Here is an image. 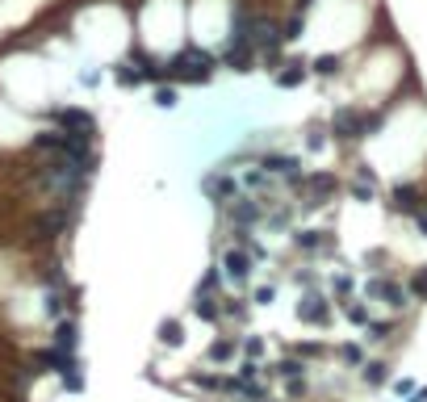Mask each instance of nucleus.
Returning a JSON list of instances; mask_svg holds the SVG:
<instances>
[{"mask_svg":"<svg viewBox=\"0 0 427 402\" xmlns=\"http://www.w3.org/2000/svg\"><path fill=\"white\" fill-rule=\"evenodd\" d=\"M382 126V113H361V109H335V117H331V134L340 138V143H361V138H369L373 130Z\"/></svg>","mask_w":427,"mask_h":402,"instance_id":"obj_1","label":"nucleus"},{"mask_svg":"<svg viewBox=\"0 0 427 402\" xmlns=\"http://www.w3.org/2000/svg\"><path fill=\"white\" fill-rule=\"evenodd\" d=\"M172 80H184V84H205L210 80V71H214V55H205V50H180L176 59H172Z\"/></svg>","mask_w":427,"mask_h":402,"instance_id":"obj_2","label":"nucleus"},{"mask_svg":"<svg viewBox=\"0 0 427 402\" xmlns=\"http://www.w3.org/2000/svg\"><path fill=\"white\" fill-rule=\"evenodd\" d=\"M201 193H205L210 201L226 206V201H235V197H239V180H235V176H226V172H210V176H201Z\"/></svg>","mask_w":427,"mask_h":402,"instance_id":"obj_3","label":"nucleus"},{"mask_svg":"<svg viewBox=\"0 0 427 402\" xmlns=\"http://www.w3.org/2000/svg\"><path fill=\"white\" fill-rule=\"evenodd\" d=\"M59 126H63V134L84 138V143H92V130H96L92 113H84V109H59Z\"/></svg>","mask_w":427,"mask_h":402,"instance_id":"obj_4","label":"nucleus"},{"mask_svg":"<svg viewBox=\"0 0 427 402\" xmlns=\"http://www.w3.org/2000/svg\"><path fill=\"white\" fill-rule=\"evenodd\" d=\"M260 168H264L268 176H285L294 189L302 185V159H298V155H264Z\"/></svg>","mask_w":427,"mask_h":402,"instance_id":"obj_5","label":"nucleus"},{"mask_svg":"<svg viewBox=\"0 0 427 402\" xmlns=\"http://www.w3.org/2000/svg\"><path fill=\"white\" fill-rule=\"evenodd\" d=\"M252 256H247V247H231L226 256H222V273H226V281L231 285H247V277H252Z\"/></svg>","mask_w":427,"mask_h":402,"instance_id":"obj_6","label":"nucleus"},{"mask_svg":"<svg viewBox=\"0 0 427 402\" xmlns=\"http://www.w3.org/2000/svg\"><path fill=\"white\" fill-rule=\"evenodd\" d=\"M298 189H306V197H310L306 206H323V201L340 189V180H335L331 172H314V176H302V185H298Z\"/></svg>","mask_w":427,"mask_h":402,"instance_id":"obj_7","label":"nucleus"},{"mask_svg":"<svg viewBox=\"0 0 427 402\" xmlns=\"http://www.w3.org/2000/svg\"><path fill=\"white\" fill-rule=\"evenodd\" d=\"M298 319L310 323V327H327V323H331V306H327V298H323V294H306V298L298 302Z\"/></svg>","mask_w":427,"mask_h":402,"instance_id":"obj_8","label":"nucleus"},{"mask_svg":"<svg viewBox=\"0 0 427 402\" xmlns=\"http://www.w3.org/2000/svg\"><path fill=\"white\" fill-rule=\"evenodd\" d=\"M222 63L231 67V71H256V46L252 42H226V50H222Z\"/></svg>","mask_w":427,"mask_h":402,"instance_id":"obj_9","label":"nucleus"},{"mask_svg":"<svg viewBox=\"0 0 427 402\" xmlns=\"http://www.w3.org/2000/svg\"><path fill=\"white\" fill-rule=\"evenodd\" d=\"M390 210H394V214H411V218H415V214L424 210L419 189H415V185H398V189L390 193Z\"/></svg>","mask_w":427,"mask_h":402,"instance_id":"obj_10","label":"nucleus"},{"mask_svg":"<svg viewBox=\"0 0 427 402\" xmlns=\"http://www.w3.org/2000/svg\"><path fill=\"white\" fill-rule=\"evenodd\" d=\"M365 294H369V298L390 302L394 310H398V306H407V289H403V285H394V281H382V277H373V281L365 285Z\"/></svg>","mask_w":427,"mask_h":402,"instance_id":"obj_11","label":"nucleus"},{"mask_svg":"<svg viewBox=\"0 0 427 402\" xmlns=\"http://www.w3.org/2000/svg\"><path fill=\"white\" fill-rule=\"evenodd\" d=\"M231 222H235L239 231H247V227H256V222H260V201H247V197H235V206H231Z\"/></svg>","mask_w":427,"mask_h":402,"instance_id":"obj_12","label":"nucleus"},{"mask_svg":"<svg viewBox=\"0 0 427 402\" xmlns=\"http://www.w3.org/2000/svg\"><path fill=\"white\" fill-rule=\"evenodd\" d=\"M306 71H310L306 59H289V63H281V71H277V88H298V84L306 80Z\"/></svg>","mask_w":427,"mask_h":402,"instance_id":"obj_13","label":"nucleus"},{"mask_svg":"<svg viewBox=\"0 0 427 402\" xmlns=\"http://www.w3.org/2000/svg\"><path fill=\"white\" fill-rule=\"evenodd\" d=\"M193 315H197V319H205V323H218V315H222V310H218V302H214V294H210V289H197V294H193Z\"/></svg>","mask_w":427,"mask_h":402,"instance_id":"obj_14","label":"nucleus"},{"mask_svg":"<svg viewBox=\"0 0 427 402\" xmlns=\"http://www.w3.org/2000/svg\"><path fill=\"white\" fill-rule=\"evenodd\" d=\"M235 352H239V340L226 336V340H214L205 357H210V365H226V361H235Z\"/></svg>","mask_w":427,"mask_h":402,"instance_id":"obj_15","label":"nucleus"},{"mask_svg":"<svg viewBox=\"0 0 427 402\" xmlns=\"http://www.w3.org/2000/svg\"><path fill=\"white\" fill-rule=\"evenodd\" d=\"M75 344H80V327L67 319V323H59L55 327V348H63V352H75Z\"/></svg>","mask_w":427,"mask_h":402,"instance_id":"obj_16","label":"nucleus"},{"mask_svg":"<svg viewBox=\"0 0 427 402\" xmlns=\"http://www.w3.org/2000/svg\"><path fill=\"white\" fill-rule=\"evenodd\" d=\"M294 243H298L302 252H319V247H327V231H298Z\"/></svg>","mask_w":427,"mask_h":402,"instance_id":"obj_17","label":"nucleus"},{"mask_svg":"<svg viewBox=\"0 0 427 402\" xmlns=\"http://www.w3.org/2000/svg\"><path fill=\"white\" fill-rule=\"evenodd\" d=\"M63 138L67 134H59V130H42V134H34V151H63Z\"/></svg>","mask_w":427,"mask_h":402,"instance_id":"obj_18","label":"nucleus"},{"mask_svg":"<svg viewBox=\"0 0 427 402\" xmlns=\"http://www.w3.org/2000/svg\"><path fill=\"white\" fill-rule=\"evenodd\" d=\"M184 340V327L176 323V319H168V323H159V344H168V348H176Z\"/></svg>","mask_w":427,"mask_h":402,"instance_id":"obj_19","label":"nucleus"},{"mask_svg":"<svg viewBox=\"0 0 427 402\" xmlns=\"http://www.w3.org/2000/svg\"><path fill=\"white\" fill-rule=\"evenodd\" d=\"M310 67H314L319 76H340V67H344V59H340V55H319V59H314Z\"/></svg>","mask_w":427,"mask_h":402,"instance_id":"obj_20","label":"nucleus"},{"mask_svg":"<svg viewBox=\"0 0 427 402\" xmlns=\"http://www.w3.org/2000/svg\"><path fill=\"white\" fill-rule=\"evenodd\" d=\"M273 373H277V378H285V382H294V378H306V365L289 357V361H281V365H273Z\"/></svg>","mask_w":427,"mask_h":402,"instance_id":"obj_21","label":"nucleus"},{"mask_svg":"<svg viewBox=\"0 0 427 402\" xmlns=\"http://www.w3.org/2000/svg\"><path fill=\"white\" fill-rule=\"evenodd\" d=\"M302 29H306V17H302V13H294L289 21H281V38H285V42L302 38Z\"/></svg>","mask_w":427,"mask_h":402,"instance_id":"obj_22","label":"nucleus"},{"mask_svg":"<svg viewBox=\"0 0 427 402\" xmlns=\"http://www.w3.org/2000/svg\"><path fill=\"white\" fill-rule=\"evenodd\" d=\"M344 315H348V323L369 327V306H365V302H348V306H344Z\"/></svg>","mask_w":427,"mask_h":402,"instance_id":"obj_23","label":"nucleus"},{"mask_svg":"<svg viewBox=\"0 0 427 402\" xmlns=\"http://www.w3.org/2000/svg\"><path fill=\"white\" fill-rule=\"evenodd\" d=\"M239 348H243V357H247V361H260V357H264V340H260V336H247Z\"/></svg>","mask_w":427,"mask_h":402,"instance_id":"obj_24","label":"nucleus"},{"mask_svg":"<svg viewBox=\"0 0 427 402\" xmlns=\"http://www.w3.org/2000/svg\"><path fill=\"white\" fill-rule=\"evenodd\" d=\"M386 378H390V373H386L382 361H369V365H365V382H369V386H382Z\"/></svg>","mask_w":427,"mask_h":402,"instance_id":"obj_25","label":"nucleus"},{"mask_svg":"<svg viewBox=\"0 0 427 402\" xmlns=\"http://www.w3.org/2000/svg\"><path fill=\"white\" fill-rule=\"evenodd\" d=\"M189 386H197V390H222V378H214V373H193Z\"/></svg>","mask_w":427,"mask_h":402,"instance_id":"obj_26","label":"nucleus"},{"mask_svg":"<svg viewBox=\"0 0 427 402\" xmlns=\"http://www.w3.org/2000/svg\"><path fill=\"white\" fill-rule=\"evenodd\" d=\"M411 294H415V298H424V302H427V264L419 268V273H415V277H411Z\"/></svg>","mask_w":427,"mask_h":402,"instance_id":"obj_27","label":"nucleus"},{"mask_svg":"<svg viewBox=\"0 0 427 402\" xmlns=\"http://www.w3.org/2000/svg\"><path fill=\"white\" fill-rule=\"evenodd\" d=\"M306 147H310V151H323V147H327V130H323V126H310V138H306Z\"/></svg>","mask_w":427,"mask_h":402,"instance_id":"obj_28","label":"nucleus"},{"mask_svg":"<svg viewBox=\"0 0 427 402\" xmlns=\"http://www.w3.org/2000/svg\"><path fill=\"white\" fill-rule=\"evenodd\" d=\"M155 105L159 109H176V88H159L155 92Z\"/></svg>","mask_w":427,"mask_h":402,"instance_id":"obj_29","label":"nucleus"},{"mask_svg":"<svg viewBox=\"0 0 427 402\" xmlns=\"http://www.w3.org/2000/svg\"><path fill=\"white\" fill-rule=\"evenodd\" d=\"M264 185H268V172H264V168L247 172V189H264Z\"/></svg>","mask_w":427,"mask_h":402,"instance_id":"obj_30","label":"nucleus"},{"mask_svg":"<svg viewBox=\"0 0 427 402\" xmlns=\"http://www.w3.org/2000/svg\"><path fill=\"white\" fill-rule=\"evenodd\" d=\"M218 281H222V273H218V268H210V273L201 277V285H197V289H210V294H214V289H218Z\"/></svg>","mask_w":427,"mask_h":402,"instance_id":"obj_31","label":"nucleus"},{"mask_svg":"<svg viewBox=\"0 0 427 402\" xmlns=\"http://www.w3.org/2000/svg\"><path fill=\"white\" fill-rule=\"evenodd\" d=\"M390 331H394L390 323H373V319H369V340H386Z\"/></svg>","mask_w":427,"mask_h":402,"instance_id":"obj_32","label":"nucleus"},{"mask_svg":"<svg viewBox=\"0 0 427 402\" xmlns=\"http://www.w3.org/2000/svg\"><path fill=\"white\" fill-rule=\"evenodd\" d=\"M340 357H344V361H348V365H361V361H365V357H361V348H356V344H344V348H340Z\"/></svg>","mask_w":427,"mask_h":402,"instance_id":"obj_33","label":"nucleus"},{"mask_svg":"<svg viewBox=\"0 0 427 402\" xmlns=\"http://www.w3.org/2000/svg\"><path fill=\"white\" fill-rule=\"evenodd\" d=\"M273 298H277V289H273V285L256 289V306H273Z\"/></svg>","mask_w":427,"mask_h":402,"instance_id":"obj_34","label":"nucleus"},{"mask_svg":"<svg viewBox=\"0 0 427 402\" xmlns=\"http://www.w3.org/2000/svg\"><path fill=\"white\" fill-rule=\"evenodd\" d=\"M331 285H335V294H352V277H348V273H340Z\"/></svg>","mask_w":427,"mask_h":402,"instance_id":"obj_35","label":"nucleus"},{"mask_svg":"<svg viewBox=\"0 0 427 402\" xmlns=\"http://www.w3.org/2000/svg\"><path fill=\"white\" fill-rule=\"evenodd\" d=\"M239 378H247V382H256V378H260V365H256V361H243V369H239Z\"/></svg>","mask_w":427,"mask_h":402,"instance_id":"obj_36","label":"nucleus"},{"mask_svg":"<svg viewBox=\"0 0 427 402\" xmlns=\"http://www.w3.org/2000/svg\"><path fill=\"white\" fill-rule=\"evenodd\" d=\"M226 315H231V319H243V315H247V306H243V302H226Z\"/></svg>","mask_w":427,"mask_h":402,"instance_id":"obj_37","label":"nucleus"},{"mask_svg":"<svg viewBox=\"0 0 427 402\" xmlns=\"http://www.w3.org/2000/svg\"><path fill=\"white\" fill-rule=\"evenodd\" d=\"M415 227H419V235H424V239H427V206H424V210H419V214H415Z\"/></svg>","mask_w":427,"mask_h":402,"instance_id":"obj_38","label":"nucleus"},{"mask_svg":"<svg viewBox=\"0 0 427 402\" xmlns=\"http://www.w3.org/2000/svg\"><path fill=\"white\" fill-rule=\"evenodd\" d=\"M424 206H427V201H424Z\"/></svg>","mask_w":427,"mask_h":402,"instance_id":"obj_39","label":"nucleus"}]
</instances>
